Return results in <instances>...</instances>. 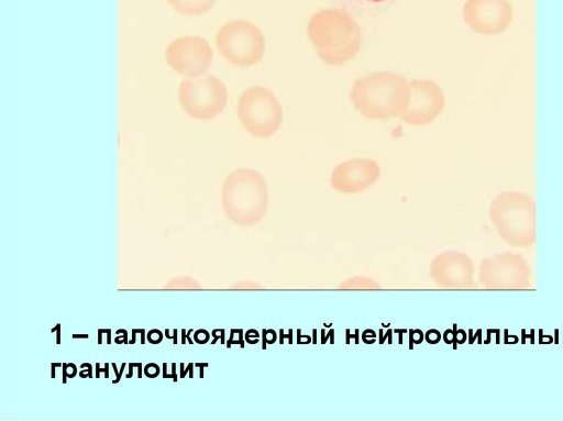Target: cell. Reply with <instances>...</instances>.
I'll list each match as a JSON object with an SVG mask.
<instances>
[{
	"mask_svg": "<svg viewBox=\"0 0 563 421\" xmlns=\"http://www.w3.org/2000/svg\"><path fill=\"white\" fill-rule=\"evenodd\" d=\"M129 366H130V372H129V374L126 375V378H131V377H132V374H133V369H132V368H133V366H132V364L130 363V364H129Z\"/></svg>",
	"mask_w": 563,
	"mask_h": 421,
	"instance_id": "f1b7e54d",
	"label": "cell"
},
{
	"mask_svg": "<svg viewBox=\"0 0 563 421\" xmlns=\"http://www.w3.org/2000/svg\"><path fill=\"white\" fill-rule=\"evenodd\" d=\"M213 52L209 43L199 36H183L174 40L166 48L169 66L179 74L198 76L212 64Z\"/></svg>",
	"mask_w": 563,
	"mask_h": 421,
	"instance_id": "30bf717a",
	"label": "cell"
},
{
	"mask_svg": "<svg viewBox=\"0 0 563 421\" xmlns=\"http://www.w3.org/2000/svg\"><path fill=\"white\" fill-rule=\"evenodd\" d=\"M102 330H98V344H101L102 343V340H101V336H102Z\"/></svg>",
	"mask_w": 563,
	"mask_h": 421,
	"instance_id": "d4e9b609",
	"label": "cell"
},
{
	"mask_svg": "<svg viewBox=\"0 0 563 421\" xmlns=\"http://www.w3.org/2000/svg\"><path fill=\"white\" fill-rule=\"evenodd\" d=\"M133 367H139V378L142 376V365L141 363H131Z\"/></svg>",
	"mask_w": 563,
	"mask_h": 421,
	"instance_id": "44dd1931",
	"label": "cell"
},
{
	"mask_svg": "<svg viewBox=\"0 0 563 421\" xmlns=\"http://www.w3.org/2000/svg\"><path fill=\"white\" fill-rule=\"evenodd\" d=\"M217 46L230 63L249 67L262 59L265 52V38L255 24L249 21L233 20L219 30Z\"/></svg>",
	"mask_w": 563,
	"mask_h": 421,
	"instance_id": "277c9868",
	"label": "cell"
},
{
	"mask_svg": "<svg viewBox=\"0 0 563 421\" xmlns=\"http://www.w3.org/2000/svg\"><path fill=\"white\" fill-rule=\"evenodd\" d=\"M266 199L265 182L258 173L240 169L228 178L225 200L236 213L257 215L264 210Z\"/></svg>",
	"mask_w": 563,
	"mask_h": 421,
	"instance_id": "52a82bcc",
	"label": "cell"
},
{
	"mask_svg": "<svg viewBox=\"0 0 563 421\" xmlns=\"http://www.w3.org/2000/svg\"><path fill=\"white\" fill-rule=\"evenodd\" d=\"M307 34L317 55L329 65H342L353 59L362 45V30L354 15L341 8L314 12Z\"/></svg>",
	"mask_w": 563,
	"mask_h": 421,
	"instance_id": "6da1fadb",
	"label": "cell"
},
{
	"mask_svg": "<svg viewBox=\"0 0 563 421\" xmlns=\"http://www.w3.org/2000/svg\"><path fill=\"white\" fill-rule=\"evenodd\" d=\"M399 0H332L339 8L353 15L372 16L394 7Z\"/></svg>",
	"mask_w": 563,
	"mask_h": 421,
	"instance_id": "7c38bea8",
	"label": "cell"
},
{
	"mask_svg": "<svg viewBox=\"0 0 563 421\" xmlns=\"http://www.w3.org/2000/svg\"><path fill=\"white\" fill-rule=\"evenodd\" d=\"M112 367H113V370H114V373H115V375H117V378H115L112 383H113V384H117V383H119V380L121 379V374L123 373V369H124V367H125V363H123V364L121 365V370H120V372H118V370H117V366H115V364H114V363H112Z\"/></svg>",
	"mask_w": 563,
	"mask_h": 421,
	"instance_id": "5bb4252c",
	"label": "cell"
},
{
	"mask_svg": "<svg viewBox=\"0 0 563 421\" xmlns=\"http://www.w3.org/2000/svg\"><path fill=\"white\" fill-rule=\"evenodd\" d=\"M63 366L60 363H53L52 364V378H55V367Z\"/></svg>",
	"mask_w": 563,
	"mask_h": 421,
	"instance_id": "ffe728a7",
	"label": "cell"
},
{
	"mask_svg": "<svg viewBox=\"0 0 563 421\" xmlns=\"http://www.w3.org/2000/svg\"><path fill=\"white\" fill-rule=\"evenodd\" d=\"M379 176L378 164L369 158H352L338 165L332 185L344 192H357L372 185Z\"/></svg>",
	"mask_w": 563,
	"mask_h": 421,
	"instance_id": "8fae6325",
	"label": "cell"
},
{
	"mask_svg": "<svg viewBox=\"0 0 563 421\" xmlns=\"http://www.w3.org/2000/svg\"><path fill=\"white\" fill-rule=\"evenodd\" d=\"M444 106V93L438 84L430 79H412L407 107L399 118L410 125H426L441 114Z\"/></svg>",
	"mask_w": 563,
	"mask_h": 421,
	"instance_id": "9c48e42d",
	"label": "cell"
},
{
	"mask_svg": "<svg viewBox=\"0 0 563 421\" xmlns=\"http://www.w3.org/2000/svg\"><path fill=\"white\" fill-rule=\"evenodd\" d=\"M108 366H109V364H106V365H104V368H103V369H100V368H99V363H97V365H96V368H97V369H96V377H97V378H99V373H100V372H104V373H106V377L108 378V377H109Z\"/></svg>",
	"mask_w": 563,
	"mask_h": 421,
	"instance_id": "9a60e30c",
	"label": "cell"
},
{
	"mask_svg": "<svg viewBox=\"0 0 563 421\" xmlns=\"http://www.w3.org/2000/svg\"><path fill=\"white\" fill-rule=\"evenodd\" d=\"M163 367H164V369H163V370H164V373H163V377H164V378H169V375H168V374H166V363H164V364H163Z\"/></svg>",
	"mask_w": 563,
	"mask_h": 421,
	"instance_id": "484cf974",
	"label": "cell"
},
{
	"mask_svg": "<svg viewBox=\"0 0 563 421\" xmlns=\"http://www.w3.org/2000/svg\"><path fill=\"white\" fill-rule=\"evenodd\" d=\"M181 343L185 344L186 343V332L185 330H181Z\"/></svg>",
	"mask_w": 563,
	"mask_h": 421,
	"instance_id": "4316f807",
	"label": "cell"
},
{
	"mask_svg": "<svg viewBox=\"0 0 563 421\" xmlns=\"http://www.w3.org/2000/svg\"><path fill=\"white\" fill-rule=\"evenodd\" d=\"M66 364H63V383H66Z\"/></svg>",
	"mask_w": 563,
	"mask_h": 421,
	"instance_id": "cb8c5ba5",
	"label": "cell"
},
{
	"mask_svg": "<svg viewBox=\"0 0 563 421\" xmlns=\"http://www.w3.org/2000/svg\"><path fill=\"white\" fill-rule=\"evenodd\" d=\"M73 337L74 339H78V337L79 339H87V337H89V335L88 334H74Z\"/></svg>",
	"mask_w": 563,
	"mask_h": 421,
	"instance_id": "603a6c76",
	"label": "cell"
},
{
	"mask_svg": "<svg viewBox=\"0 0 563 421\" xmlns=\"http://www.w3.org/2000/svg\"><path fill=\"white\" fill-rule=\"evenodd\" d=\"M178 98L183 109L197 119H211L218 115L227 103V88L213 75L181 81Z\"/></svg>",
	"mask_w": 563,
	"mask_h": 421,
	"instance_id": "8992f818",
	"label": "cell"
},
{
	"mask_svg": "<svg viewBox=\"0 0 563 421\" xmlns=\"http://www.w3.org/2000/svg\"><path fill=\"white\" fill-rule=\"evenodd\" d=\"M238 115L250 134L266 139L280 129L284 112L279 100L269 89L254 86L241 95Z\"/></svg>",
	"mask_w": 563,
	"mask_h": 421,
	"instance_id": "3957f363",
	"label": "cell"
},
{
	"mask_svg": "<svg viewBox=\"0 0 563 421\" xmlns=\"http://www.w3.org/2000/svg\"><path fill=\"white\" fill-rule=\"evenodd\" d=\"M172 366H173L172 378H173L174 381H177L178 378H177V375H176V364L173 363Z\"/></svg>",
	"mask_w": 563,
	"mask_h": 421,
	"instance_id": "7402d4cb",
	"label": "cell"
},
{
	"mask_svg": "<svg viewBox=\"0 0 563 421\" xmlns=\"http://www.w3.org/2000/svg\"><path fill=\"white\" fill-rule=\"evenodd\" d=\"M192 332V330L190 329L187 333H186V339L188 340L189 344H192V341L189 336V334Z\"/></svg>",
	"mask_w": 563,
	"mask_h": 421,
	"instance_id": "83f0119b",
	"label": "cell"
},
{
	"mask_svg": "<svg viewBox=\"0 0 563 421\" xmlns=\"http://www.w3.org/2000/svg\"><path fill=\"white\" fill-rule=\"evenodd\" d=\"M180 13L196 15L208 12L216 0H167Z\"/></svg>",
	"mask_w": 563,
	"mask_h": 421,
	"instance_id": "4fadbf2b",
	"label": "cell"
},
{
	"mask_svg": "<svg viewBox=\"0 0 563 421\" xmlns=\"http://www.w3.org/2000/svg\"><path fill=\"white\" fill-rule=\"evenodd\" d=\"M462 18L475 33L498 35L510 26L514 7L509 0H465Z\"/></svg>",
	"mask_w": 563,
	"mask_h": 421,
	"instance_id": "ba28073f",
	"label": "cell"
},
{
	"mask_svg": "<svg viewBox=\"0 0 563 421\" xmlns=\"http://www.w3.org/2000/svg\"><path fill=\"white\" fill-rule=\"evenodd\" d=\"M165 335L167 339H172L173 340V344H177V330L174 329V335H169L168 334V329L165 330Z\"/></svg>",
	"mask_w": 563,
	"mask_h": 421,
	"instance_id": "2e32d148",
	"label": "cell"
},
{
	"mask_svg": "<svg viewBox=\"0 0 563 421\" xmlns=\"http://www.w3.org/2000/svg\"><path fill=\"white\" fill-rule=\"evenodd\" d=\"M195 366H196V367H200V375H199V376H200V378H202V377H203V369H202V368H203V367H207V366H208V364H207V363H203V364H201V363H196V364H195Z\"/></svg>",
	"mask_w": 563,
	"mask_h": 421,
	"instance_id": "ac0fdd59",
	"label": "cell"
},
{
	"mask_svg": "<svg viewBox=\"0 0 563 421\" xmlns=\"http://www.w3.org/2000/svg\"><path fill=\"white\" fill-rule=\"evenodd\" d=\"M490 219L505 237H532L536 206L523 192L505 191L496 196L489 209Z\"/></svg>",
	"mask_w": 563,
	"mask_h": 421,
	"instance_id": "5b68a950",
	"label": "cell"
},
{
	"mask_svg": "<svg viewBox=\"0 0 563 421\" xmlns=\"http://www.w3.org/2000/svg\"><path fill=\"white\" fill-rule=\"evenodd\" d=\"M409 82L400 74L376 71L362 76L352 86L354 108L369 120L400 117L408 103Z\"/></svg>",
	"mask_w": 563,
	"mask_h": 421,
	"instance_id": "7a4b0ae2",
	"label": "cell"
},
{
	"mask_svg": "<svg viewBox=\"0 0 563 421\" xmlns=\"http://www.w3.org/2000/svg\"><path fill=\"white\" fill-rule=\"evenodd\" d=\"M56 330H57V339H56V344H60V324H56Z\"/></svg>",
	"mask_w": 563,
	"mask_h": 421,
	"instance_id": "d6986e66",
	"label": "cell"
},
{
	"mask_svg": "<svg viewBox=\"0 0 563 421\" xmlns=\"http://www.w3.org/2000/svg\"><path fill=\"white\" fill-rule=\"evenodd\" d=\"M180 367H181V369H180V377H181V378H184V377L186 376V373H187L188 370H190V368L192 367V364H191V363H189V364H188V367H187L186 369H184V364L181 363V364H180Z\"/></svg>",
	"mask_w": 563,
	"mask_h": 421,
	"instance_id": "e0dca14e",
	"label": "cell"
}]
</instances>
